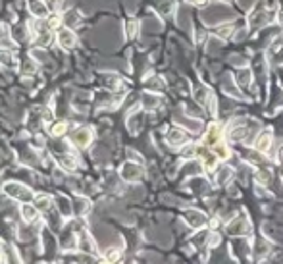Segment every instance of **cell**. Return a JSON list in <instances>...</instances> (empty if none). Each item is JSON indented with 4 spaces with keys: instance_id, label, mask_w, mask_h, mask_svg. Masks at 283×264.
Listing matches in <instances>:
<instances>
[{
    "instance_id": "6da1fadb",
    "label": "cell",
    "mask_w": 283,
    "mask_h": 264,
    "mask_svg": "<svg viewBox=\"0 0 283 264\" xmlns=\"http://www.w3.org/2000/svg\"><path fill=\"white\" fill-rule=\"evenodd\" d=\"M2 193L10 199L19 200V202H33V199H35V193H33L31 187L19 184V181H6L2 185Z\"/></svg>"
},
{
    "instance_id": "7a4b0ae2",
    "label": "cell",
    "mask_w": 283,
    "mask_h": 264,
    "mask_svg": "<svg viewBox=\"0 0 283 264\" xmlns=\"http://www.w3.org/2000/svg\"><path fill=\"white\" fill-rule=\"evenodd\" d=\"M94 139V133L91 128H87V126H79L73 133H71V145H75L77 149H89V145L93 143Z\"/></svg>"
},
{
    "instance_id": "3957f363",
    "label": "cell",
    "mask_w": 283,
    "mask_h": 264,
    "mask_svg": "<svg viewBox=\"0 0 283 264\" xmlns=\"http://www.w3.org/2000/svg\"><path fill=\"white\" fill-rule=\"evenodd\" d=\"M54 158H56V162H58V166H60L64 172H68V174L77 172L79 160H77V156H73L71 152H62V154H56Z\"/></svg>"
},
{
    "instance_id": "277c9868",
    "label": "cell",
    "mask_w": 283,
    "mask_h": 264,
    "mask_svg": "<svg viewBox=\"0 0 283 264\" xmlns=\"http://www.w3.org/2000/svg\"><path fill=\"white\" fill-rule=\"evenodd\" d=\"M77 249L83 253V255H94L96 251V245H94V239L91 237V233L81 230L79 233V239H77Z\"/></svg>"
},
{
    "instance_id": "5b68a950",
    "label": "cell",
    "mask_w": 283,
    "mask_h": 264,
    "mask_svg": "<svg viewBox=\"0 0 283 264\" xmlns=\"http://www.w3.org/2000/svg\"><path fill=\"white\" fill-rule=\"evenodd\" d=\"M119 176L124 177L126 181H137L143 176L141 164H133V162H126L124 168L119 170Z\"/></svg>"
},
{
    "instance_id": "8992f818",
    "label": "cell",
    "mask_w": 283,
    "mask_h": 264,
    "mask_svg": "<svg viewBox=\"0 0 283 264\" xmlns=\"http://www.w3.org/2000/svg\"><path fill=\"white\" fill-rule=\"evenodd\" d=\"M56 40H58V45H60L62 48H73L75 47V43H77L75 33L71 31V29H68V27L58 29V33H56Z\"/></svg>"
},
{
    "instance_id": "52a82bcc",
    "label": "cell",
    "mask_w": 283,
    "mask_h": 264,
    "mask_svg": "<svg viewBox=\"0 0 283 264\" xmlns=\"http://www.w3.org/2000/svg\"><path fill=\"white\" fill-rule=\"evenodd\" d=\"M19 212H22L24 222H27V224H33L35 220H39V214H41V210L33 202H22L19 205Z\"/></svg>"
},
{
    "instance_id": "ba28073f",
    "label": "cell",
    "mask_w": 283,
    "mask_h": 264,
    "mask_svg": "<svg viewBox=\"0 0 283 264\" xmlns=\"http://www.w3.org/2000/svg\"><path fill=\"white\" fill-rule=\"evenodd\" d=\"M228 232L231 233V235H249V233H251V228L247 224V220L241 216V218H235L233 222H229Z\"/></svg>"
},
{
    "instance_id": "9c48e42d",
    "label": "cell",
    "mask_w": 283,
    "mask_h": 264,
    "mask_svg": "<svg viewBox=\"0 0 283 264\" xmlns=\"http://www.w3.org/2000/svg\"><path fill=\"white\" fill-rule=\"evenodd\" d=\"M203 143L208 145V147H214V145L221 143V129L218 124H210V126H208V131H206Z\"/></svg>"
},
{
    "instance_id": "30bf717a",
    "label": "cell",
    "mask_w": 283,
    "mask_h": 264,
    "mask_svg": "<svg viewBox=\"0 0 283 264\" xmlns=\"http://www.w3.org/2000/svg\"><path fill=\"white\" fill-rule=\"evenodd\" d=\"M168 143L170 145H173V147H179V145H185L187 143V133L183 131V129H179V128H172L170 131H168Z\"/></svg>"
},
{
    "instance_id": "8fae6325",
    "label": "cell",
    "mask_w": 283,
    "mask_h": 264,
    "mask_svg": "<svg viewBox=\"0 0 283 264\" xmlns=\"http://www.w3.org/2000/svg\"><path fill=\"white\" fill-rule=\"evenodd\" d=\"M33 205L39 208L41 212H48L52 205H54V200L50 195H43V193H35V199H33Z\"/></svg>"
},
{
    "instance_id": "7c38bea8",
    "label": "cell",
    "mask_w": 283,
    "mask_h": 264,
    "mask_svg": "<svg viewBox=\"0 0 283 264\" xmlns=\"http://www.w3.org/2000/svg\"><path fill=\"white\" fill-rule=\"evenodd\" d=\"M270 145H272V133L270 131H262L258 135V139L254 141V151L266 152L270 149Z\"/></svg>"
},
{
    "instance_id": "4fadbf2b",
    "label": "cell",
    "mask_w": 283,
    "mask_h": 264,
    "mask_svg": "<svg viewBox=\"0 0 283 264\" xmlns=\"http://www.w3.org/2000/svg\"><path fill=\"white\" fill-rule=\"evenodd\" d=\"M104 258L110 264H119L122 262V249L119 247H110L104 253Z\"/></svg>"
},
{
    "instance_id": "5bb4252c",
    "label": "cell",
    "mask_w": 283,
    "mask_h": 264,
    "mask_svg": "<svg viewBox=\"0 0 283 264\" xmlns=\"http://www.w3.org/2000/svg\"><path fill=\"white\" fill-rule=\"evenodd\" d=\"M48 131H50V135L56 137V139H58V137H64L66 135V131H68V121H56V124L50 126Z\"/></svg>"
},
{
    "instance_id": "9a60e30c",
    "label": "cell",
    "mask_w": 283,
    "mask_h": 264,
    "mask_svg": "<svg viewBox=\"0 0 283 264\" xmlns=\"http://www.w3.org/2000/svg\"><path fill=\"white\" fill-rule=\"evenodd\" d=\"M187 220L191 222V226H193V228H198L200 224H205V216H203L200 212H197V210H189V212H187Z\"/></svg>"
},
{
    "instance_id": "2e32d148",
    "label": "cell",
    "mask_w": 283,
    "mask_h": 264,
    "mask_svg": "<svg viewBox=\"0 0 283 264\" xmlns=\"http://www.w3.org/2000/svg\"><path fill=\"white\" fill-rule=\"evenodd\" d=\"M29 6H31L33 16H37V17H47V8H45V4H43V2H39V0H33Z\"/></svg>"
},
{
    "instance_id": "e0dca14e",
    "label": "cell",
    "mask_w": 283,
    "mask_h": 264,
    "mask_svg": "<svg viewBox=\"0 0 283 264\" xmlns=\"http://www.w3.org/2000/svg\"><path fill=\"white\" fill-rule=\"evenodd\" d=\"M0 64L10 66V68H16V58L12 56L10 50H0Z\"/></svg>"
},
{
    "instance_id": "ac0fdd59",
    "label": "cell",
    "mask_w": 283,
    "mask_h": 264,
    "mask_svg": "<svg viewBox=\"0 0 283 264\" xmlns=\"http://www.w3.org/2000/svg\"><path fill=\"white\" fill-rule=\"evenodd\" d=\"M143 104H145V108H156V106H158V98H156V96L145 95V96H143Z\"/></svg>"
},
{
    "instance_id": "d6986e66",
    "label": "cell",
    "mask_w": 283,
    "mask_h": 264,
    "mask_svg": "<svg viewBox=\"0 0 283 264\" xmlns=\"http://www.w3.org/2000/svg\"><path fill=\"white\" fill-rule=\"evenodd\" d=\"M66 16H68V17H64V22H66L68 25L77 24V22H79V14H77V12H73V10H70V12L66 14Z\"/></svg>"
},
{
    "instance_id": "ffe728a7",
    "label": "cell",
    "mask_w": 283,
    "mask_h": 264,
    "mask_svg": "<svg viewBox=\"0 0 283 264\" xmlns=\"http://www.w3.org/2000/svg\"><path fill=\"white\" fill-rule=\"evenodd\" d=\"M206 96H208V89L206 87H198L197 89V100L200 104H205L206 103Z\"/></svg>"
},
{
    "instance_id": "44dd1931",
    "label": "cell",
    "mask_w": 283,
    "mask_h": 264,
    "mask_svg": "<svg viewBox=\"0 0 283 264\" xmlns=\"http://www.w3.org/2000/svg\"><path fill=\"white\" fill-rule=\"evenodd\" d=\"M27 64H24V68H22V72L24 73H33L35 70H37V64H33V60L29 58V60H25Z\"/></svg>"
},
{
    "instance_id": "7402d4cb",
    "label": "cell",
    "mask_w": 283,
    "mask_h": 264,
    "mask_svg": "<svg viewBox=\"0 0 283 264\" xmlns=\"http://www.w3.org/2000/svg\"><path fill=\"white\" fill-rule=\"evenodd\" d=\"M135 35H137V22L131 19V22L127 24V37H135Z\"/></svg>"
},
{
    "instance_id": "603a6c76",
    "label": "cell",
    "mask_w": 283,
    "mask_h": 264,
    "mask_svg": "<svg viewBox=\"0 0 283 264\" xmlns=\"http://www.w3.org/2000/svg\"><path fill=\"white\" fill-rule=\"evenodd\" d=\"M231 176V170L229 168H224L221 170V174H218V181H221V184H226V179Z\"/></svg>"
},
{
    "instance_id": "cb8c5ba5",
    "label": "cell",
    "mask_w": 283,
    "mask_h": 264,
    "mask_svg": "<svg viewBox=\"0 0 283 264\" xmlns=\"http://www.w3.org/2000/svg\"><path fill=\"white\" fill-rule=\"evenodd\" d=\"M218 35H221V37H229L231 35V27H218Z\"/></svg>"
},
{
    "instance_id": "d4e9b609",
    "label": "cell",
    "mask_w": 283,
    "mask_h": 264,
    "mask_svg": "<svg viewBox=\"0 0 283 264\" xmlns=\"http://www.w3.org/2000/svg\"><path fill=\"white\" fill-rule=\"evenodd\" d=\"M277 158L283 162V147H279V152H277Z\"/></svg>"
},
{
    "instance_id": "484cf974",
    "label": "cell",
    "mask_w": 283,
    "mask_h": 264,
    "mask_svg": "<svg viewBox=\"0 0 283 264\" xmlns=\"http://www.w3.org/2000/svg\"><path fill=\"white\" fill-rule=\"evenodd\" d=\"M94 264H110V262H108L106 258H98V260H96V262H94Z\"/></svg>"
},
{
    "instance_id": "4316f807",
    "label": "cell",
    "mask_w": 283,
    "mask_h": 264,
    "mask_svg": "<svg viewBox=\"0 0 283 264\" xmlns=\"http://www.w3.org/2000/svg\"><path fill=\"white\" fill-rule=\"evenodd\" d=\"M0 264H4V256H2V251H0Z\"/></svg>"
}]
</instances>
